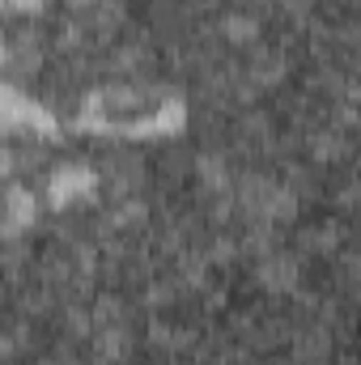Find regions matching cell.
I'll return each mask as SVG.
<instances>
[{
    "mask_svg": "<svg viewBox=\"0 0 361 365\" xmlns=\"http://www.w3.org/2000/svg\"><path fill=\"white\" fill-rule=\"evenodd\" d=\"M90 187H93L90 170H60V175L51 179V200H56V204H68L73 195H81V191H90Z\"/></svg>",
    "mask_w": 361,
    "mask_h": 365,
    "instance_id": "1",
    "label": "cell"
},
{
    "mask_svg": "<svg viewBox=\"0 0 361 365\" xmlns=\"http://www.w3.org/2000/svg\"><path fill=\"white\" fill-rule=\"evenodd\" d=\"M13 4H21V9H39V0H13Z\"/></svg>",
    "mask_w": 361,
    "mask_h": 365,
    "instance_id": "2",
    "label": "cell"
}]
</instances>
